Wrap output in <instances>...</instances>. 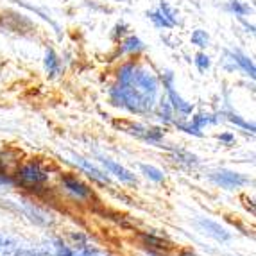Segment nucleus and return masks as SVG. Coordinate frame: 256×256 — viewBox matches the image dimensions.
Masks as SVG:
<instances>
[{
	"label": "nucleus",
	"instance_id": "obj_5",
	"mask_svg": "<svg viewBox=\"0 0 256 256\" xmlns=\"http://www.w3.org/2000/svg\"><path fill=\"white\" fill-rule=\"evenodd\" d=\"M197 226L201 228L202 233H206L208 236L212 238L218 240V242H228L231 240V233L226 230V228H222L218 222L215 220H210V218H197Z\"/></svg>",
	"mask_w": 256,
	"mask_h": 256
},
{
	"label": "nucleus",
	"instance_id": "obj_14",
	"mask_svg": "<svg viewBox=\"0 0 256 256\" xmlns=\"http://www.w3.org/2000/svg\"><path fill=\"white\" fill-rule=\"evenodd\" d=\"M192 43L196 45V47H199V48H206L208 47V43H210V36H208V32L206 30H202V29H197V30H194L192 32Z\"/></svg>",
	"mask_w": 256,
	"mask_h": 256
},
{
	"label": "nucleus",
	"instance_id": "obj_3",
	"mask_svg": "<svg viewBox=\"0 0 256 256\" xmlns=\"http://www.w3.org/2000/svg\"><path fill=\"white\" fill-rule=\"evenodd\" d=\"M210 180L214 181L217 186L226 188V190H235V188H240V186H244V184L249 183L248 178L242 176L240 172L226 170V168L210 172Z\"/></svg>",
	"mask_w": 256,
	"mask_h": 256
},
{
	"label": "nucleus",
	"instance_id": "obj_20",
	"mask_svg": "<svg viewBox=\"0 0 256 256\" xmlns=\"http://www.w3.org/2000/svg\"><path fill=\"white\" fill-rule=\"evenodd\" d=\"M174 158H176V162L184 163V165H188V166H194V165H197V163H199L194 154L184 152V150H176V152H174Z\"/></svg>",
	"mask_w": 256,
	"mask_h": 256
},
{
	"label": "nucleus",
	"instance_id": "obj_9",
	"mask_svg": "<svg viewBox=\"0 0 256 256\" xmlns=\"http://www.w3.org/2000/svg\"><path fill=\"white\" fill-rule=\"evenodd\" d=\"M74 163L81 166L84 172H88V176H90V178H94L95 181H100V183H108V181H110L106 174H102V172L98 170L97 166H94L90 162H86V160L81 158V156H76V158H74Z\"/></svg>",
	"mask_w": 256,
	"mask_h": 256
},
{
	"label": "nucleus",
	"instance_id": "obj_1",
	"mask_svg": "<svg viewBox=\"0 0 256 256\" xmlns=\"http://www.w3.org/2000/svg\"><path fill=\"white\" fill-rule=\"evenodd\" d=\"M158 95V79L147 70L134 64L132 72L111 90L113 102L128 108L132 113L150 111Z\"/></svg>",
	"mask_w": 256,
	"mask_h": 256
},
{
	"label": "nucleus",
	"instance_id": "obj_13",
	"mask_svg": "<svg viewBox=\"0 0 256 256\" xmlns=\"http://www.w3.org/2000/svg\"><path fill=\"white\" fill-rule=\"evenodd\" d=\"M226 9L230 11V13H233L235 16H246V14H249L252 11L251 6L244 4V2H240V0H230L226 4Z\"/></svg>",
	"mask_w": 256,
	"mask_h": 256
},
{
	"label": "nucleus",
	"instance_id": "obj_12",
	"mask_svg": "<svg viewBox=\"0 0 256 256\" xmlns=\"http://www.w3.org/2000/svg\"><path fill=\"white\" fill-rule=\"evenodd\" d=\"M140 170L144 172V176H146V178H149V180L154 181V183H163V181H165V174L160 170L158 166H152V165H146V163H142Z\"/></svg>",
	"mask_w": 256,
	"mask_h": 256
},
{
	"label": "nucleus",
	"instance_id": "obj_19",
	"mask_svg": "<svg viewBox=\"0 0 256 256\" xmlns=\"http://www.w3.org/2000/svg\"><path fill=\"white\" fill-rule=\"evenodd\" d=\"M224 115H226L228 120H230V122H233V124L240 126V128H244V129H249V131H254V124H249V122H246V120H244L238 113H235V111H228V113H224Z\"/></svg>",
	"mask_w": 256,
	"mask_h": 256
},
{
	"label": "nucleus",
	"instance_id": "obj_6",
	"mask_svg": "<svg viewBox=\"0 0 256 256\" xmlns=\"http://www.w3.org/2000/svg\"><path fill=\"white\" fill-rule=\"evenodd\" d=\"M100 163H102V165L106 166L108 170L115 176V178H118L120 181H124V183H136L134 174H132L131 170H128L126 166L120 165V163L113 162V160H110V158H100Z\"/></svg>",
	"mask_w": 256,
	"mask_h": 256
},
{
	"label": "nucleus",
	"instance_id": "obj_18",
	"mask_svg": "<svg viewBox=\"0 0 256 256\" xmlns=\"http://www.w3.org/2000/svg\"><path fill=\"white\" fill-rule=\"evenodd\" d=\"M158 11L163 14V16L166 18V20L170 22V26H172V27H174V26H178V14H176V11L170 8V6L166 4V2H162V4H160Z\"/></svg>",
	"mask_w": 256,
	"mask_h": 256
},
{
	"label": "nucleus",
	"instance_id": "obj_22",
	"mask_svg": "<svg viewBox=\"0 0 256 256\" xmlns=\"http://www.w3.org/2000/svg\"><path fill=\"white\" fill-rule=\"evenodd\" d=\"M146 240L149 244H152L154 248H158V249H168V248H170L166 242H163V240H160V238H154V236H146Z\"/></svg>",
	"mask_w": 256,
	"mask_h": 256
},
{
	"label": "nucleus",
	"instance_id": "obj_24",
	"mask_svg": "<svg viewBox=\"0 0 256 256\" xmlns=\"http://www.w3.org/2000/svg\"><path fill=\"white\" fill-rule=\"evenodd\" d=\"M58 256H72V252H70L68 249H64V251H63V252H60Z\"/></svg>",
	"mask_w": 256,
	"mask_h": 256
},
{
	"label": "nucleus",
	"instance_id": "obj_17",
	"mask_svg": "<svg viewBox=\"0 0 256 256\" xmlns=\"http://www.w3.org/2000/svg\"><path fill=\"white\" fill-rule=\"evenodd\" d=\"M194 63H196L199 72H206V70H210V66H212V60H210V56L204 54V52H197Z\"/></svg>",
	"mask_w": 256,
	"mask_h": 256
},
{
	"label": "nucleus",
	"instance_id": "obj_10",
	"mask_svg": "<svg viewBox=\"0 0 256 256\" xmlns=\"http://www.w3.org/2000/svg\"><path fill=\"white\" fill-rule=\"evenodd\" d=\"M45 70H47L48 77H56L61 70V61L54 52V48H47V52H45Z\"/></svg>",
	"mask_w": 256,
	"mask_h": 256
},
{
	"label": "nucleus",
	"instance_id": "obj_15",
	"mask_svg": "<svg viewBox=\"0 0 256 256\" xmlns=\"http://www.w3.org/2000/svg\"><path fill=\"white\" fill-rule=\"evenodd\" d=\"M147 16L150 18V22H152L154 26L158 27V29H170V22L166 20L165 16H163L162 13H160L158 9H156V11H150V13H147Z\"/></svg>",
	"mask_w": 256,
	"mask_h": 256
},
{
	"label": "nucleus",
	"instance_id": "obj_4",
	"mask_svg": "<svg viewBox=\"0 0 256 256\" xmlns=\"http://www.w3.org/2000/svg\"><path fill=\"white\" fill-rule=\"evenodd\" d=\"M162 79H163V86L166 88V95H168V102H170L172 110L178 111V113H183V115L192 113V110H194L192 104L186 102V100L174 90V74L166 70L162 76Z\"/></svg>",
	"mask_w": 256,
	"mask_h": 256
},
{
	"label": "nucleus",
	"instance_id": "obj_23",
	"mask_svg": "<svg viewBox=\"0 0 256 256\" xmlns=\"http://www.w3.org/2000/svg\"><path fill=\"white\" fill-rule=\"evenodd\" d=\"M218 140H220V142H224V144H228V146H230L231 142L235 140V136H233V134H231V132H224V134H220V136H218Z\"/></svg>",
	"mask_w": 256,
	"mask_h": 256
},
{
	"label": "nucleus",
	"instance_id": "obj_7",
	"mask_svg": "<svg viewBox=\"0 0 256 256\" xmlns=\"http://www.w3.org/2000/svg\"><path fill=\"white\" fill-rule=\"evenodd\" d=\"M63 184H64V188H66L70 194H74V196L79 197V199H84V197H90L92 196L90 188L86 186L82 181L77 180V178H72V176H64V178H63Z\"/></svg>",
	"mask_w": 256,
	"mask_h": 256
},
{
	"label": "nucleus",
	"instance_id": "obj_16",
	"mask_svg": "<svg viewBox=\"0 0 256 256\" xmlns=\"http://www.w3.org/2000/svg\"><path fill=\"white\" fill-rule=\"evenodd\" d=\"M215 122H217V118H215L214 115H204V113H202V115L194 116L190 124H192L194 128H197L199 131H201V129L204 128V126H212V124H215Z\"/></svg>",
	"mask_w": 256,
	"mask_h": 256
},
{
	"label": "nucleus",
	"instance_id": "obj_8",
	"mask_svg": "<svg viewBox=\"0 0 256 256\" xmlns=\"http://www.w3.org/2000/svg\"><path fill=\"white\" fill-rule=\"evenodd\" d=\"M228 54L233 58V63L238 66V68H242L244 72L248 74L251 79H254V74H256V68H254V63H252L251 60H249L248 56L244 54V52H240V50H231V52H228Z\"/></svg>",
	"mask_w": 256,
	"mask_h": 256
},
{
	"label": "nucleus",
	"instance_id": "obj_21",
	"mask_svg": "<svg viewBox=\"0 0 256 256\" xmlns=\"http://www.w3.org/2000/svg\"><path fill=\"white\" fill-rule=\"evenodd\" d=\"M178 128H180L181 131L188 132V134H194V136H202V132L197 128H194L192 124H178Z\"/></svg>",
	"mask_w": 256,
	"mask_h": 256
},
{
	"label": "nucleus",
	"instance_id": "obj_11",
	"mask_svg": "<svg viewBox=\"0 0 256 256\" xmlns=\"http://www.w3.org/2000/svg\"><path fill=\"white\" fill-rule=\"evenodd\" d=\"M146 48V43L142 42L136 36H128V38L122 42V47H120V52L122 54H136V52L144 50Z\"/></svg>",
	"mask_w": 256,
	"mask_h": 256
},
{
	"label": "nucleus",
	"instance_id": "obj_2",
	"mask_svg": "<svg viewBox=\"0 0 256 256\" xmlns=\"http://www.w3.org/2000/svg\"><path fill=\"white\" fill-rule=\"evenodd\" d=\"M16 180L18 183L26 184V186H36L40 183H45L48 180V174L43 170L38 162H30L18 168Z\"/></svg>",
	"mask_w": 256,
	"mask_h": 256
}]
</instances>
